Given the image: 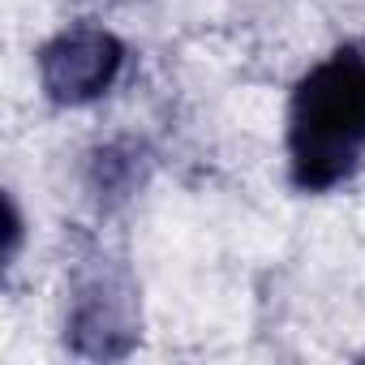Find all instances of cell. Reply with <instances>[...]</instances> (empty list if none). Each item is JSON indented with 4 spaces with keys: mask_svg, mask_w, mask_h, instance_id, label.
Instances as JSON below:
<instances>
[{
    "mask_svg": "<svg viewBox=\"0 0 365 365\" xmlns=\"http://www.w3.org/2000/svg\"><path fill=\"white\" fill-rule=\"evenodd\" d=\"M365 155V56L356 48L331 52L292 91L288 163L297 190L322 194L356 172Z\"/></svg>",
    "mask_w": 365,
    "mask_h": 365,
    "instance_id": "obj_1",
    "label": "cell"
},
{
    "mask_svg": "<svg viewBox=\"0 0 365 365\" xmlns=\"http://www.w3.org/2000/svg\"><path fill=\"white\" fill-rule=\"evenodd\" d=\"M120 65H125L120 39L99 31V26H73L39 52V78H43V91L56 103L99 99L116 82Z\"/></svg>",
    "mask_w": 365,
    "mask_h": 365,
    "instance_id": "obj_2",
    "label": "cell"
}]
</instances>
